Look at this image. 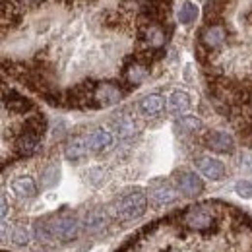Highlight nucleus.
Listing matches in <instances>:
<instances>
[{
	"label": "nucleus",
	"mask_w": 252,
	"mask_h": 252,
	"mask_svg": "<svg viewBox=\"0 0 252 252\" xmlns=\"http://www.w3.org/2000/svg\"><path fill=\"white\" fill-rule=\"evenodd\" d=\"M148 210V196L146 192L140 189H134V190H128L125 192L123 196L115 198L107 212L113 220H119V221H132V220H138L146 214Z\"/></svg>",
	"instance_id": "obj_1"
},
{
	"label": "nucleus",
	"mask_w": 252,
	"mask_h": 252,
	"mask_svg": "<svg viewBox=\"0 0 252 252\" xmlns=\"http://www.w3.org/2000/svg\"><path fill=\"white\" fill-rule=\"evenodd\" d=\"M47 225H49V231L55 237V241H61V243L76 241L80 237V231H82V223L72 214L53 216L47 220Z\"/></svg>",
	"instance_id": "obj_2"
},
{
	"label": "nucleus",
	"mask_w": 252,
	"mask_h": 252,
	"mask_svg": "<svg viewBox=\"0 0 252 252\" xmlns=\"http://www.w3.org/2000/svg\"><path fill=\"white\" fill-rule=\"evenodd\" d=\"M216 221H218L216 212L210 206H206V204L192 206V208H189L185 212V216H183L185 227L194 229V231H208V229H212L216 225Z\"/></svg>",
	"instance_id": "obj_3"
},
{
	"label": "nucleus",
	"mask_w": 252,
	"mask_h": 252,
	"mask_svg": "<svg viewBox=\"0 0 252 252\" xmlns=\"http://www.w3.org/2000/svg\"><path fill=\"white\" fill-rule=\"evenodd\" d=\"M125 90L119 86V84H113V82H103V84H97L95 86V105L97 109L99 107H109V105H117L123 97H125Z\"/></svg>",
	"instance_id": "obj_4"
},
{
	"label": "nucleus",
	"mask_w": 252,
	"mask_h": 252,
	"mask_svg": "<svg viewBox=\"0 0 252 252\" xmlns=\"http://www.w3.org/2000/svg\"><path fill=\"white\" fill-rule=\"evenodd\" d=\"M225 41H227V30L221 24H206L200 30V45L206 47L210 53L220 49Z\"/></svg>",
	"instance_id": "obj_5"
},
{
	"label": "nucleus",
	"mask_w": 252,
	"mask_h": 252,
	"mask_svg": "<svg viewBox=\"0 0 252 252\" xmlns=\"http://www.w3.org/2000/svg\"><path fill=\"white\" fill-rule=\"evenodd\" d=\"M148 196L156 206H165V204H171L177 200V190L169 181L156 179V181H152V185L148 189Z\"/></svg>",
	"instance_id": "obj_6"
},
{
	"label": "nucleus",
	"mask_w": 252,
	"mask_h": 252,
	"mask_svg": "<svg viewBox=\"0 0 252 252\" xmlns=\"http://www.w3.org/2000/svg\"><path fill=\"white\" fill-rule=\"evenodd\" d=\"M177 189L183 196L194 198L204 192V181L194 171H181L177 173Z\"/></svg>",
	"instance_id": "obj_7"
},
{
	"label": "nucleus",
	"mask_w": 252,
	"mask_h": 252,
	"mask_svg": "<svg viewBox=\"0 0 252 252\" xmlns=\"http://www.w3.org/2000/svg\"><path fill=\"white\" fill-rule=\"evenodd\" d=\"M204 146L212 152H218V154H233L235 152V140L231 134L227 132H220V130H212L204 136Z\"/></svg>",
	"instance_id": "obj_8"
},
{
	"label": "nucleus",
	"mask_w": 252,
	"mask_h": 252,
	"mask_svg": "<svg viewBox=\"0 0 252 252\" xmlns=\"http://www.w3.org/2000/svg\"><path fill=\"white\" fill-rule=\"evenodd\" d=\"M2 103L10 113H16V115H26L33 109V103L26 95L18 94L16 90H8V88L2 90Z\"/></svg>",
	"instance_id": "obj_9"
},
{
	"label": "nucleus",
	"mask_w": 252,
	"mask_h": 252,
	"mask_svg": "<svg viewBox=\"0 0 252 252\" xmlns=\"http://www.w3.org/2000/svg\"><path fill=\"white\" fill-rule=\"evenodd\" d=\"M196 167H198V171L206 177V179H210V181H221L223 177H225V165L221 163L220 159L216 158H210V156H200V158H196Z\"/></svg>",
	"instance_id": "obj_10"
},
{
	"label": "nucleus",
	"mask_w": 252,
	"mask_h": 252,
	"mask_svg": "<svg viewBox=\"0 0 252 252\" xmlns=\"http://www.w3.org/2000/svg\"><path fill=\"white\" fill-rule=\"evenodd\" d=\"M148 70H150V66L148 64H144L142 61H138L136 59V55H132L125 64V72H123V76H125L126 84H130V86H140L146 78H148Z\"/></svg>",
	"instance_id": "obj_11"
},
{
	"label": "nucleus",
	"mask_w": 252,
	"mask_h": 252,
	"mask_svg": "<svg viewBox=\"0 0 252 252\" xmlns=\"http://www.w3.org/2000/svg\"><path fill=\"white\" fill-rule=\"evenodd\" d=\"M90 152L92 150H90V144H88V136H74L64 146V156H66L68 161H72V163L84 161V159L88 158Z\"/></svg>",
	"instance_id": "obj_12"
},
{
	"label": "nucleus",
	"mask_w": 252,
	"mask_h": 252,
	"mask_svg": "<svg viewBox=\"0 0 252 252\" xmlns=\"http://www.w3.org/2000/svg\"><path fill=\"white\" fill-rule=\"evenodd\" d=\"M138 109L140 113L146 117V119H156V117H161L163 111H165V97L161 94H150L146 97L140 99L138 103Z\"/></svg>",
	"instance_id": "obj_13"
},
{
	"label": "nucleus",
	"mask_w": 252,
	"mask_h": 252,
	"mask_svg": "<svg viewBox=\"0 0 252 252\" xmlns=\"http://www.w3.org/2000/svg\"><path fill=\"white\" fill-rule=\"evenodd\" d=\"M111 125H113L115 134H117L119 138H123V140L134 138V134L138 132V126H136L134 117H132L130 113H126V111L125 113L115 115V117H113V121H111Z\"/></svg>",
	"instance_id": "obj_14"
},
{
	"label": "nucleus",
	"mask_w": 252,
	"mask_h": 252,
	"mask_svg": "<svg viewBox=\"0 0 252 252\" xmlns=\"http://www.w3.org/2000/svg\"><path fill=\"white\" fill-rule=\"evenodd\" d=\"M10 187H12V192L20 200H33L37 196V192H39V187H37V183L33 181L32 177H16Z\"/></svg>",
	"instance_id": "obj_15"
},
{
	"label": "nucleus",
	"mask_w": 252,
	"mask_h": 252,
	"mask_svg": "<svg viewBox=\"0 0 252 252\" xmlns=\"http://www.w3.org/2000/svg\"><path fill=\"white\" fill-rule=\"evenodd\" d=\"M39 136H33L30 132H24V130H20V134H18V138H16V142H14V150H16V154H18V158H28V156H32L33 152L37 150V146H39Z\"/></svg>",
	"instance_id": "obj_16"
},
{
	"label": "nucleus",
	"mask_w": 252,
	"mask_h": 252,
	"mask_svg": "<svg viewBox=\"0 0 252 252\" xmlns=\"http://www.w3.org/2000/svg\"><path fill=\"white\" fill-rule=\"evenodd\" d=\"M88 144H90V150L95 152V154L107 152V150L113 146V134H111L109 130L97 128V130H94V132L88 136Z\"/></svg>",
	"instance_id": "obj_17"
},
{
	"label": "nucleus",
	"mask_w": 252,
	"mask_h": 252,
	"mask_svg": "<svg viewBox=\"0 0 252 252\" xmlns=\"http://www.w3.org/2000/svg\"><path fill=\"white\" fill-rule=\"evenodd\" d=\"M167 105H169V111H171L175 117H179V115H183V113L189 111L190 105H192V101H190V95L187 94V92L177 90V92L171 94L169 101H167Z\"/></svg>",
	"instance_id": "obj_18"
},
{
	"label": "nucleus",
	"mask_w": 252,
	"mask_h": 252,
	"mask_svg": "<svg viewBox=\"0 0 252 252\" xmlns=\"http://www.w3.org/2000/svg\"><path fill=\"white\" fill-rule=\"evenodd\" d=\"M47 126H49V123H47V117H45L43 113H33L32 117L26 119V123H24V126H22V130L41 138V136L47 132Z\"/></svg>",
	"instance_id": "obj_19"
},
{
	"label": "nucleus",
	"mask_w": 252,
	"mask_h": 252,
	"mask_svg": "<svg viewBox=\"0 0 252 252\" xmlns=\"http://www.w3.org/2000/svg\"><path fill=\"white\" fill-rule=\"evenodd\" d=\"M22 22V14L20 10L16 8V4L8 2V0H2V26L4 28H14Z\"/></svg>",
	"instance_id": "obj_20"
},
{
	"label": "nucleus",
	"mask_w": 252,
	"mask_h": 252,
	"mask_svg": "<svg viewBox=\"0 0 252 252\" xmlns=\"http://www.w3.org/2000/svg\"><path fill=\"white\" fill-rule=\"evenodd\" d=\"M109 221H111V216H109V212H107V210H94V212H90V214L84 218L86 227H88V229H92V231L103 229Z\"/></svg>",
	"instance_id": "obj_21"
},
{
	"label": "nucleus",
	"mask_w": 252,
	"mask_h": 252,
	"mask_svg": "<svg viewBox=\"0 0 252 252\" xmlns=\"http://www.w3.org/2000/svg\"><path fill=\"white\" fill-rule=\"evenodd\" d=\"M175 128L179 130V132H183V134H196V132H200L202 130V121L198 119V117H181L177 123H175Z\"/></svg>",
	"instance_id": "obj_22"
},
{
	"label": "nucleus",
	"mask_w": 252,
	"mask_h": 252,
	"mask_svg": "<svg viewBox=\"0 0 252 252\" xmlns=\"http://www.w3.org/2000/svg\"><path fill=\"white\" fill-rule=\"evenodd\" d=\"M59 175H61L59 165H55V163L47 165V167L43 169V173H41V187H43V189L55 187V185L59 183Z\"/></svg>",
	"instance_id": "obj_23"
},
{
	"label": "nucleus",
	"mask_w": 252,
	"mask_h": 252,
	"mask_svg": "<svg viewBox=\"0 0 252 252\" xmlns=\"http://www.w3.org/2000/svg\"><path fill=\"white\" fill-rule=\"evenodd\" d=\"M196 18H198V6L194 2H185L179 10V22L183 26H190L196 22Z\"/></svg>",
	"instance_id": "obj_24"
},
{
	"label": "nucleus",
	"mask_w": 252,
	"mask_h": 252,
	"mask_svg": "<svg viewBox=\"0 0 252 252\" xmlns=\"http://www.w3.org/2000/svg\"><path fill=\"white\" fill-rule=\"evenodd\" d=\"M33 229H35V239H37L39 243H45V245L57 243V241H55V237H53V235H51V231H49V225H47V220L37 221Z\"/></svg>",
	"instance_id": "obj_25"
},
{
	"label": "nucleus",
	"mask_w": 252,
	"mask_h": 252,
	"mask_svg": "<svg viewBox=\"0 0 252 252\" xmlns=\"http://www.w3.org/2000/svg\"><path fill=\"white\" fill-rule=\"evenodd\" d=\"M10 239H12V243L18 245V247H26V245L30 243V233H28L26 225H16V227L12 229V233H10Z\"/></svg>",
	"instance_id": "obj_26"
},
{
	"label": "nucleus",
	"mask_w": 252,
	"mask_h": 252,
	"mask_svg": "<svg viewBox=\"0 0 252 252\" xmlns=\"http://www.w3.org/2000/svg\"><path fill=\"white\" fill-rule=\"evenodd\" d=\"M86 177H88V183H90L92 187H101V185H105V181H107V171L101 169V167H94V169L88 171Z\"/></svg>",
	"instance_id": "obj_27"
},
{
	"label": "nucleus",
	"mask_w": 252,
	"mask_h": 252,
	"mask_svg": "<svg viewBox=\"0 0 252 252\" xmlns=\"http://www.w3.org/2000/svg\"><path fill=\"white\" fill-rule=\"evenodd\" d=\"M235 190H237V194L243 196V198H252V183L251 181H239L237 187H235Z\"/></svg>",
	"instance_id": "obj_28"
},
{
	"label": "nucleus",
	"mask_w": 252,
	"mask_h": 252,
	"mask_svg": "<svg viewBox=\"0 0 252 252\" xmlns=\"http://www.w3.org/2000/svg\"><path fill=\"white\" fill-rule=\"evenodd\" d=\"M123 24V18L117 14V12H109L107 16H105V26H109V28H119Z\"/></svg>",
	"instance_id": "obj_29"
},
{
	"label": "nucleus",
	"mask_w": 252,
	"mask_h": 252,
	"mask_svg": "<svg viewBox=\"0 0 252 252\" xmlns=\"http://www.w3.org/2000/svg\"><path fill=\"white\" fill-rule=\"evenodd\" d=\"M20 6H26V8H35V6H39L43 0H16Z\"/></svg>",
	"instance_id": "obj_30"
},
{
	"label": "nucleus",
	"mask_w": 252,
	"mask_h": 252,
	"mask_svg": "<svg viewBox=\"0 0 252 252\" xmlns=\"http://www.w3.org/2000/svg\"><path fill=\"white\" fill-rule=\"evenodd\" d=\"M6 216H8V200L6 196H2V220H6Z\"/></svg>",
	"instance_id": "obj_31"
},
{
	"label": "nucleus",
	"mask_w": 252,
	"mask_h": 252,
	"mask_svg": "<svg viewBox=\"0 0 252 252\" xmlns=\"http://www.w3.org/2000/svg\"><path fill=\"white\" fill-rule=\"evenodd\" d=\"M249 22H251V24H252V12H251V14H249Z\"/></svg>",
	"instance_id": "obj_32"
},
{
	"label": "nucleus",
	"mask_w": 252,
	"mask_h": 252,
	"mask_svg": "<svg viewBox=\"0 0 252 252\" xmlns=\"http://www.w3.org/2000/svg\"><path fill=\"white\" fill-rule=\"evenodd\" d=\"M249 103H251V107H252V94H251V101H249Z\"/></svg>",
	"instance_id": "obj_33"
},
{
	"label": "nucleus",
	"mask_w": 252,
	"mask_h": 252,
	"mask_svg": "<svg viewBox=\"0 0 252 252\" xmlns=\"http://www.w3.org/2000/svg\"><path fill=\"white\" fill-rule=\"evenodd\" d=\"M61 2H72V0H61Z\"/></svg>",
	"instance_id": "obj_34"
}]
</instances>
